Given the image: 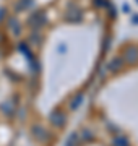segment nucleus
<instances>
[{
  "instance_id": "2",
  "label": "nucleus",
  "mask_w": 138,
  "mask_h": 146,
  "mask_svg": "<svg viewBox=\"0 0 138 146\" xmlns=\"http://www.w3.org/2000/svg\"><path fill=\"white\" fill-rule=\"evenodd\" d=\"M115 145H119V146H127V143H125V140H123V138H117V140H115Z\"/></svg>"
},
{
  "instance_id": "1",
  "label": "nucleus",
  "mask_w": 138,
  "mask_h": 146,
  "mask_svg": "<svg viewBox=\"0 0 138 146\" xmlns=\"http://www.w3.org/2000/svg\"><path fill=\"white\" fill-rule=\"evenodd\" d=\"M76 140H78V135H76V133H73V135L70 136V140L67 141V146H73V143H75Z\"/></svg>"
}]
</instances>
